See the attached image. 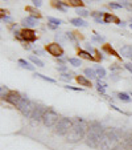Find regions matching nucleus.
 I'll use <instances>...</instances> for the list:
<instances>
[{
	"mask_svg": "<svg viewBox=\"0 0 132 150\" xmlns=\"http://www.w3.org/2000/svg\"><path fill=\"white\" fill-rule=\"evenodd\" d=\"M126 25H127V24L124 23V21H120V23H119V27H126Z\"/></svg>",
	"mask_w": 132,
	"mask_h": 150,
	"instance_id": "56",
	"label": "nucleus"
},
{
	"mask_svg": "<svg viewBox=\"0 0 132 150\" xmlns=\"http://www.w3.org/2000/svg\"><path fill=\"white\" fill-rule=\"evenodd\" d=\"M124 68H126L129 73H132V62H127V64H124Z\"/></svg>",
	"mask_w": 132,
	"mask_h": 150,
	"instance_id": "43",
	"label": "nucleus"
},
{
	"mask_svg": "<svg viewBox=\"0 0 132 150\" xmlns=\"http://www.w3.org/2000/svg\"><path fill=\"white\" fill-rule=\"evenodd\" d=\"M78 54H79V57H82V59H85V60H91V61L95 60V57H94L93 54H90L89 52H86V51H82V49H79Z\"/></svg>",
	"mask_w": 132,
	"mask_h": 150,
	"instance_id": "19",
	"label": "nucleus"
},
{
	"mask_svg": "<svg viewBox=\"0 0 132 150\" xmlns=\"http://www.w3.org/2000/svg\"><path fill=\"white\" fill-rule=\"evenodd\" d=\"M118 97H119V100L123 102H131V97L127 93H118Z\"/></svg>",
	"mask_w": 132,
	"mask_h": 150,
	"instance_id": "24",
	"label": "nucleus"
},
{
	"mask_svg": "<svg viewBox=\"0 0 132 150\" xmlns=\"http://www.w3.org/2000/svg\"><path fill=\"white\" fill-rule=\"evenodd\" d=\"M120 54L124 57H132V45H124L120 49Z\"/></svg>",
	"mask_w": 132,
	"mask_h": 150,
	"instance_id": "12",
	"label": "nucleus"
},
{
	"mask_svg": "<svg viewBox=\"0 0 132 150\" xmlns=\"http://www.w3.org/2000/svg\"><path fill=\"white\" fill-rule=\"evenodd\" d=\"M91 16L94 17V19H96V17H103L104 16V12H93V13H91Z\"/></svg>",
	"mask_w": 132,
	"mask_h": 150,
	"instance_id": "36",
	"label": "nucleus"
},
{
	"mask_svg": "<svg viewBox=\"0 0 132 150\" xmlns=\"http://www.w3.org/2000/svg\"><path fill=\"white\" fill-rule=\"evenodd\" d=\"M111 79H112L114 81H118L119 77H118V74H111Z\"/></svg>",
	"mask_w": 132,
	"mask_h": 150,
	"instance_id": "52",
	"label": "nucleus"
},
{
	"mask_svg": "<svg viewBox=\"0 0 132 150\" xmlns=\"http://www.w3.org/2000/svg\"><path fill=\"white\" fill-rule=\"evenodd\" d=\"M65 88L70 89V91H77V92H82V91H83L82 88H75V86H70V85H65Z\"/></svg>",
	"mask_w": 132,
	"mask_h": 150,
	"instance_id": "38",
	"label": "nucleus"
},
{
	"mask_svg": "<svg viewBox=\"0 0 132 150\" xmlns=\"http://www.w3.org/2000/svg\"><path fill=\"white\" fill-rule=\"evenodd\" d=\"M36 105L37 104L32 102L27 96H23L21 101L19 102V105H17L16 108L19 109V110L27 118H32V114H33V110H34V108H36Z\"/></svg>",
	"mask_w": 132,
	"mask_h": 150,
	"instance_id": "3",
	"label": "nucleus"
},
{
	"mask_svg": "<svg viewBox=\"0 0 132 150\" xmlns=\"http://www.w3.org/2000/svg\"><path fill=\"white\" fill-rule=\"evenodd\" d=\"M27 11L31 12V16L34 17V19H36V17H37V19H40V17H41V13H40L36 8H33V7H27Z\"/></svg>",
	"mask_w": 132,
	"mask_h": 150,
	"instance_id": "20",
	"label": "nucleus"
},
{
	"mask_svg": "<svg viewBox=\"0 0 132 150\" xmlns=\"http://www.w3.org/2000/svg\"><path fill=\"white\" fill-rule=\"evenodd\" d=\"M46 51L49 52V54L57 57V59H58V57H62V54H64V49H62V47L59 45L58 42L48 44V45H46Z\"/></svg>",
	"mask_w": 132,
	"mask_h": 150,
	"instance_id": "6",
	"label": "nucleus"
},
{
	"mask_svg": "<svg viewBox=\"0 0 132 150\" xmlns=\"http://www.w3.org/2000/svg\"><path fill=\"white\" fill-rule=\"evenodd\" d=\"M103 51L104 52H107L108 54H111V56H115V57H120V54H118L115 52V49L112 48V47L110 45V44H104L103 45Z\"/></svg>",
	"mask_w": 132,
	"mask_h": 150,
	"instance_id": "17",
	"label": "nucleus"
},
{
	"mask_svg": "<svg viewBox=\"0 0 132 150\" xmlns=\"http://www.w3.org/2000/svg\"><path fill=\"white\" fill-rule=\"evenodd\" d=\"M128 150H132V147H129V149H128Z\"/></svg>",
	"mask_w": 132,
	"mask_h": 150,
	"instance_id": "59",
	"label": "nucleus"
},
{
	"mask_svg": "<svg viewBox=\"0 0 132 150\" xmlns=\"http://www.w3.org/2000/svg\"><path fill=\"white\" fill-rule=\"evenodd\" d=\"M48 21L49 23H52V24H54V25H59V24H62V20L56 19V17H52V16L48 17Z\"/></svg>",
	"mask_w": 132,
	"mask_h": 150,
	"instance_id": "29",
	"label": "nucleus"
},
{
	"mask_svg": "<svg viewBox=\"0 0 132 150\" xmlns=\"http://www.w3.org/2000/svg\"><path fill=\"white\" fill-rule=\"evenodd\" d=\"M73 126V121L68 117H64V118H59V121L57 122L56 129H54V133L58 134V136H66L69 133V130Z\"/></svg>",
	"mask_w": 132,
	"mask_h": 150,
	"instance_id": "4",
	"label": "nucleus"
},
{
	"mask_svg": "<svg viewBox=\"0 0 132 150\" xmlns=\"http://www.w3.org/2000/svg\"><path fill=\"white\" fill-rule=\"evenodd\" d=\"M108 7H111V8H114V9H120V8H123V6H122L120 3H108Z\"/></svg>",
	"mask_w": 132,
	"mask_h": 150,
	"instance_id": "34",
	"label": "nucleus"
},
{
	"mask_svg": "<svg viewBox=\"0 0 132 150\" xmlns=\"http://www.w3.org/2000/svg\"><path fill=\"white\" fill-rule=\"evenodd\" d=\"M15 37H16L17 40H20V41H24L23 36H21V32H19V31H15Z\"/></svg>",
	"mask_w": 132,
	"mask_h": 150,
	"instance_id": "41",
	"label": "nucleus"
},
{
	"mask_svg": "<svg viewBox=\"0 0 132 150\" xmlns=\"http://www.w3.org/2000/svg\"><path fill=\"white\" fill-rule=\"evenodd\" d=\"M59 121V117H58V113H57L56 110H53V109L48 108L45 112V114H44V117H42V122H44V125L48 127H53L57 125V122Z\"/></svg>",
	"mask_w": 132,
	"mask_h": 150,
	"instance_id": "5",
	"label": "nucleus"
},
{
	"mask_svg": "<svg viewBox=\"0 0 132 150\" xmlns=\"http://www.w3.org/2000/svg\"><path fill=\"white\" fill-rule=\"evenodd\" d=\"M75 80L82 85V86H87V88H91V82L90 80H87L85 76H77Z\"/></svg>",
	"mask_w": 132,
	"mask_h": 150,
	"instance_id": "16",
	"label": "nucleus"
},
{
	"mask_svg": "<svg viewBox=\"0 0 132 150\" xmlns=\"http://www.w3.org/2000/svg\"><path fill=\"white\" fill-rule=\"evenodd\" d=\"M104 89H106V88H103V86H101V85H98V84H96V91H98L101 94H103V96H106V92H104Z\"/></svg>",
	"mask_w": 132,
	"mask_h": 150,
	"instance_id": "39",
	"label": "nucleus"
},
{
	"mask_svg": "<svg viewBox=\"0 0 132 150\" xmlns=\"http://www.w3.org/2000/svg\"><path fill=\"white\" fill-rule=\"evenodd\" d=\"M61 79H62V80H68V81H70V80H71V76H70L69 73H62V74H61Z\"/></svg>",
	"mask_w": 132,
	"mask_h": 150,
	"instance_id": "42",
	"label": "nucleus"
},
{
	"mask_svg": "<svg viewBox=\"0 0 132 150\" xmlns=\"http://www.w3.org/2000/svg\"><path fill=\"white\" fill-rule=\"evenodd\" d=\"M104 137H107L114 145L115 142H118L119 139H120L122 133H120V130H118V129H115V127H110V129H107V130L104 132Z\"/></svg>",
	"mask_w": 132,
	"mask_h": 150,
	"instance_id": "7",
	"label": "nucleus"
},
{
	"mask_svg": "<svg viewBox=\"0 0 132 150\" xmlns=\"http://www.w3.org/2000/svg\"><path fill=\"white\" fill-rule=\"evenodd\" d=\"M129 28H131V29H132V24H131V25H129Z\"/></svg>",
	"mask_w": 132,
	"mask_h": 150,
	"instance_id": "58",
	"label": "nucleus"
},
{
	"mask_svg": "<svg viewBox=\"0 0 132 150\" xmlns=\"http://www.w3.org/2000/svg\"><path fill=\"white\" fill-rule=\"evenodd\" d=\"M21 98H23V96L19 93V92H16V91H11L8 94H7V97H6V101L7 102H9V104H12V105H15V106H17L19 105V102L21 101Z\"/></svg>",
	"mask_w": 132,
	"mask_h": 150,
	"instance_id": "8",
	"label": "nucleus"
},
{
	"mask_svg": "<svg viewBox=\"0 0 132 150\" xmlns=\"http://www.w3.org/2000/svg\"><path fill=\"white\" fill-rule=\"evenodd\" d=\"M70 24H73L74 27H87V23L85 20H82L81 17H75V19H70Z\"/></svg>",
	"mask_w": 132,
	"mask_h": 150,
	"instance_id": "15",
	"label": "nucleus"
},
{
	"mask_svg": "<svg viewBox=\"0 0 132 150\" xmlns=\"http://www.w3.org/2000/svg\"><path fill=\"white\" fill-rule=\"evenodd\" d=\"M131 23H132V17H131Z\"/></svg>",
	"mask_w": 132,
	"mask_h": 150,
	"instance_id": "60",
	"label": "nucleus"
},
{
	"mask_svg": "<svg viewBox=\"0 0 132 150\" xmlns=\"http://www.w3.org/2000/svg\"><path fill=\"white\" fill-rule=\"evenodd\" d=\"M85 74L89 79H96V71H94V69H90V68L85 69Z\"/></svg>",
	"mask_w": 132,
	"mask_h": 150,
	"instance_id": "21",
	"label": "nucleus"
},
{
	"mask_svg": "<svg viewBox=\"0 0 132 150\" xmlns=\"http://www.w3.org/2000/svg\"><path fill=\"white\" fill-rule=\"evenodd\" d=\"M23 47H24V48L27 49V51H29V49H31V45H29V44H24Z\"/></svg>",
	"mask_w": 132,
	"mask_h": 150,
	"instance_id": "55",
	"label": "nucleus"
},
{
	"mask_svg": "<svg viewBox=\"0 0 132 150\" xmlns=\"http://www.w3.org/2000/svg\"><path fill=\"white\" fill-rule=\"evenodd\" d=\"M70 6L75 7V8H83V0H69Z\"/></svg>",
	"mask_w": 132,
	"mask_h": 150,
	"instance_id": "22",
	"label": "nucleus"
},
{
	"mask_svg": "<svg viewBox=\"0 0 132 150\" xmlns=\"http://www.w3.org/2000/svg\"><path fill=\"white\" fill-rule=\"evenodd\" d=\"M110 108H111V109H114V110H116V112H119V113H122V114H127V116H128V113H126V112H124V110H122V109L116 108L115 105H111V106H110Z\"/></svg>",
	"mask_w": 132,
	"mask_h": 150,
	"instance_id": "40",
	"label": "nucleus"
},
{
	"mask_svg": "<svg viewBox=\"0 0 132 150\" xmlns=\"http://www.w3.org/2000/svg\"><path fill=\"white\" fill-rule=\"evenodd\" d=\"M53 6L56 7L57 9H59L61 12H66V7H68L69 4L64 3V1H61V0H53Z\"/></svg>",
	"mask_w": 132,
	"mask_h": 150,
	"instance_id": "13",
	"label": "nucleus"
},
{
	"mask_svg": "<svg viewBox=\"0 0 132 150\" xmlns=\"http://www.w3.org/2000/svg\"><path fill=\"white\" fill-rule=\"evenodd\" d=\"M65 36L68 37L69 40H71L73 42H77V37H75V35H74L73 32H66V33H65Z\"/></svg>",
	"mask_w": 132,
	"mask_h": 150,
	"instance_id": "32",
	"label": "nucleus"
},
{
	"mask_svg": "<svg viewBox=\"0 0 132 150\" xmlns=\"http://www.w3.org/2000/svg\"><path fill=\"white\" fill-rule=\"evenodd\" d=\"M69 62H70L73 67H81L82 65L81 59H75V57H71V59H69Z\"/></svg>",
	"mask_w": 132,
	"mask_h": 150,
	"instance_id": "25",
	"label": "nucleus"
},
{
	"mask_svg": "<svg viewBox=\"0 0 132 150\" xmlns=\"http://www.w3.org/2000/svg\"><path fill=\"white\" fill-rule=\"evenodd\" d=\"M104 129L99 122L91 121L89 124V130L86 134V145L90 147H99L101 141L104 136Z\"/></svg>",
	"mask_w": 132,
	"mask_h": 150,
	"instance_id": "2",
	"label": "nucleus"
},
{
	"mask_svg": "<svg viewBox=\"0 0 132 150\" xmlns=\"http://www.w3.org/2000/svg\"><path fill=\"white\" fill-rule=\"evenodd\" d=\"M57 69H58L59 72H65L68 68H66V67H64V65H59V67H57Z\"/></svg>",
	"mask_w": 132,
	"mask_h": 150,
	"instance_id": "49",
	"label": "nucleus"
},
{
	"mask_svg": "<svg viewBox=\"0 0 132 150\" xmlns=\"http://www.w3.org/2000/svg\"><path fill=\"white\" fill-rule=\"evenodd\" d=\"M110 69H111V71H119V69H120V67H118L116 64H112V65L110 67Z\"/></svg>",
	"mask_w": 132,
	"mask_h": 150,
	"instance_id": "46",
	"label": "nucleus"
},
{
	"mask_svg": "<svg viewBox=\"0 0 132 150\" xmlns=\"http://www.w3.org/2000/svg\"><path fill=\"white\" fill-rule=\"evenodd\" d=\"M87 130H89V124H87L83 118L77 117V118L73 121L71 129L69 130V133L66 134V142H69V144L79 142L81 139H83L85 137H86Z\"/></svg>",
	"mask_w": 132,
	"mask_h": 150,
	"instance_id": "1",
	"label": "nucleus"
},
{
	"mask_svg": "<svg viewBox=\"0 0 132 150\" xmlns=\"http://www.w3.org/2000/svg\"><path fill=\"white\" fill-rule=\"evenodd\" d=\"M19 65L21 67V68H24V69H28V71H34V67L31 65V64H29L27 60L20 59V60H19Z\"/></svg>",
	"mask_w": 132,
	"mask_h": 150,
	"instance_id": "18",
	"label": "nucleus"
},
{
	"mask_svg": "<svg viewBox=\"0 0 132 150\" xmlns=\"http://www.w3.org/2000/svg\"><path fill=\"white\" fill-rule=\"evenodd\" d=\"M48 25H49V28L50 29H56V27H57V25H54V24H52V23H49Z\"/></svg>",
	"mask_w": 132,
	"mask_h": 150,
	"instance_id": "54",
	"label": "nucleus"
},
{
	"mask_svg": "<svg viewBox=\"0 0 132 150\" xmlns=\"http://www.w3.org/2000/svg\"><path fill=\"white\" fill-rule=\"evenodd\" d=\"M131 60H132V57H131Z\"/></svg>",
	"mask_w": 132,
	"mask_h": 150,
	"instance_id": "61",
	"label": "nucleus"
},
{
	"mask_svg": "<svg viewBox=\"0 0 132 150\" xmlns=\"http://www.w3.org/2000/svg\"><path fill=\"white\" fill-rule=\"evenodd\" d=\"M95 21H96L98 24H106V23H104V20H103V19H101V17H96Z\"/></svg>",
	"mask_w": 132,
	"mask_h": 150,
	"instance_id": "48",
	"label": "nucleus"
},
{
	"mask_svg": "<svg viewBox=\"0 0 132 150\" xmlns=\"http://www.w3.org/2000/svg\"><path fill=\"white\" fill-rule=\"evenodd\" d=\"M86 49H87V51H89V52H91V53H95V49H93L90 45H89V44H87V45H86Z\"/></svg>",
	"mask_w": 132,
	"mask_h": 150,
	"instance_id": "50",
	"label": "nucleus"
},
{
	"mask_svg": "<svg viewBox=\"0 0 132 150\" xmlns=\"http://www.w3.org/2000/svg\"><path fill=\"white\" fill-rule=\"evenodd\" d=\"M95 53L98 54V60H103V56H102V54L99 53V51H95Z\"/></svg>",
	"mask_w": 132,
	"mask_h": 150,
	"instance_id": "53",
	"label": "nucleus"
},
{
	"mask_svg": "<svg viewBox=\"0 0 132 150\" xmlns=\"http://www.w3.org/2000/svg\"><path fill=\"white\" fill-rule=\"evenodd\" d=\"M119 3H120L123 7H126L127 9L132 11V3H129V1H127V0H119Z\"/></svg>",
	"mask_w": 132,
	"mask_h": 150,
	"instance_id": "30",
	"label": "nucleus"
},
{
	"mask_svg": "<svg viewBox=\"0 0 132 150\" xmlns=\"http://www.w3.org/2000/svg\"><path fill=\"white\" fill-rule=\"evenodd\" d=\"M103 20H104V23H111V21H115L116 24L119 25V23H120V20L118 19L116 16H114V15H110V13H104V16H103Z\"/></svg>",
	"mask_w": 132,
	"mask_h": 150,
	"instance_id": "14",
	"label": "nucleus"
},
{
	"mask_svg": "<svg viewBox=\"0 0 132 150\" xmlns=\"http://www.w3.org/2000/svg\"><path fill=\"white\" fill-rule=\"evenodd\" d=\"M0 92H1V98H3V100H6L7 94L9 93V92H8V89H7V86H6V85H3V86L0 88Z\"/></svg>",
	"mask_w": 132,
	"mask_h": 150,
	"instance_id": "31",
	"label": "nucleus"
},
{
	"mask_svg": "<svg viewBox=\"0 0 132 150\" xmlns=\"http://www.w3.org/2000/svg\"><path fill=\"white\" fill-rule=\"evenodd\" d=\"M1 20H3V21H11V17L6 15V16H1Z\"/></svg>",
	"mask_w": 132,
	"mask_h": 150,
	"instance_id": "51",
	"label": "nucleus"
},
{
	"mask_svg": "<svg viewBox=\"0 0 132 150\" xmlns=\"http://www.w3.org/2000/svg\"><path fill=\"white\" fill-rule=\"evenodd\" d=\"M56 39L58 40V44H59V42H64V41H66V39H68V37H66V36H64V35H62V33H57V35H56Z\"/></svg>",
	"mask_w": 132,
	"mask_h": 150,
	"instance_id": "33",
	"label": "nucleus"
},
{
	"mask_svg": "<svg viewBox=\"0 0 132 150\" xmlns=\"http://www.w3.org/2000/svg\"><path fill=\"white\" fill-rule=\"evenodd\" d=\"M29 60H31L32 62H33L34 65H37V67H44V62L41 61L40 59H37V57H34V56H31L29 57Z\"/></svg>",
	"mask_w": 132,
	"mask_h": 150,
	"instance_id": "26",
	"label": "nucleus"
},
{
	"mask_svg": "<svg viewBox=\"0 0 132 150\" xmlns=\"http://www.w3.org/2000/svg\"><path fill=\"white\" fill-rule=\"evenodd\" d=\"M46 109L48 108L42 106V105H36V108H34V110H33V114H32V120H33V121H42V117L45 114Z\"/></svg>",
	"mask_w": 132,
	"mask_h": 150,
	"instance_id": "10",
	"label": "nucleus"
},
{
	"mask_svg": "<svg viewBox=\"0 0 132 150\" xmlns=\"http://www.w3.org/2000/svg\"><path fill=\"white\" fill-rule=\"evenodd\" d=\"M95 71H96V74H99L101 76V79H103V77H106V69L104 68H102V67H96L95 68Z\"/></svg>",
	"mask_w": 132,
	"mask_h": 150,
	"instance_id": "28",
	"label": "nucleus"
},
{
	"mask_svg": "<svg viewBox=\"0 0 132 150\" xmlns=\"http://www.w3.org/2000/svg\"><path fill=\"white\" fill-rule=\"evenodd\" d=\"M21 36H23V40L27 42H34L37 40L36 36V32L33 29H29V28H24L21 31Z\"/></svg>",
	"mask_w": 132,
	"mask_h": 150,
	"instance_id": "9",
	"label": "nucleus"
},
{
	"mask_svg": "<svg viewBox=\"0 0 132 150\" xmlns=\"http://www.w3.org/2000/svg\"><path fill=\"white\" fill-rule=\"evenodd\" d=\"M96 84L101 85V86H103V88H107V84H106L104 81H102L101 79H96Z\"/></svg>",
	"mask_w": 132,
	"mask_h": 150,
	"instance_id": "44",
	"label": "nucleus"
},
{
	"mask_svg": "<svg viewBox=\"0 0 132 150\" xmlns=\"http://www.w3.org/2000/svg\"><path fill=\"white\" fill-rule=\"evenodd\" d=\"M75 12L78 13V16H82V17H87L89 15H90V12L87 11V9H85V8H77Z\"/></svg>",
	"mask_w": 132,
	"mask_h": 150,
	"instance_id": "23",
	"label": "nucleus"
},
{
	"mask_svg": "<svg viewBox=\"0 0 132 150\" xmlns=\"http://www.w3.org/2000/svg\"><path fill=\"white\" fill-rule=\"evenodd\" d=\"M21 24H23L24 28H29V29H31V28H33V27L37 25V20L34 19V17H32V16H28V17H25V19H23Z\"/></svg>",
	"mask_w": 132,
	"mask_h": 150,
	"instance_id": "11",
	"label": "nucleus"
},
{
	"mask_svg": "<svg viewBox=\"0 0 132 150\" xmlns=\"http://www.w3.org/2000/svg\"><path fill=\"white\" fill-rule=\"evenodd\" d=\"M34 76L40 77V79H42V80H45V81H48V82H52V84H54V82H56V80L50 79V77H46V76H44V74H41V73H34Z\"/></svg>",
	"mask_w": 132,
	"mask_h": 150,
	"instance_id": "27",
	"label": "nucleus"
},
{
	"mask_svg": "<svg viewBox=\"0 0 132 150\" xmlns=\"http://www.w3.org/2000/svg\"><path fill=\"white\" fill-rule=\"evenodd\" d=\"M32 1H33V6L37 7V8L42 6V1H41V0H32Z\"/></svg>",
	"mask_w": 132,
	"mask_h": 150,
	"instance_id": "45",
	"label": "nucleus"
},
{
	"mask_svg": "<svg viewBox=\"0 0 132 150\" xmlns=\"http://www.w3.org/2000/svg\"><path fill=\"white\" fill-rule=\"evenodd\" d=\"M93 40L94 41H99V42H104V37L103 36H98V35H95V36H93Z\"/></svg>",
	"mask_w": 132,
	"mask_h": 150,
	"instance_id": "35",
	"label": "nucleus"
},
{
	"mask_svg": "<svg viewBox=\"0 0 132 150\" xmlns=\"http://www.w3.org/2000/svg\"><path fill=\"white\" fill-rule=\"evenodd\" d=\"M111 150H120V147H112Z\"/></svg>",
	"mask_w": 132,
	"mask_h": 150,
	"instance_id": "57",
	"label": "nucleus"
},
{
	"mask_svg": "<svg viewBox=\"0 0 132 150\" xmlns=\"http://www.w3.org/2000/svg\"><path fill=\"white\" fill-rule=\"evenodd\" d=\"M126 146H128V149L129 147H132V134L126 138Z\"/></svg>",
	"mask_w": 132,
	"mask_h": 150,
	"instance_id": "37",
	"label": "nucleus"
},
{
	"mask_svg": "<svg viewBox=\"0 0 132 150\" xmlns=\"http://www.w3.org/2000/svg\"><path fill=\"white\" fill-rule=\"evenodd\" d=\"M34 53L40 54V56H45V54H44V51H41V49H34Z\"/></svg>",
	"mask_w": 132,
	"mask_h": 150,
	"instance_id": "47",
	"label": "nucleus"
}]
</instances>
